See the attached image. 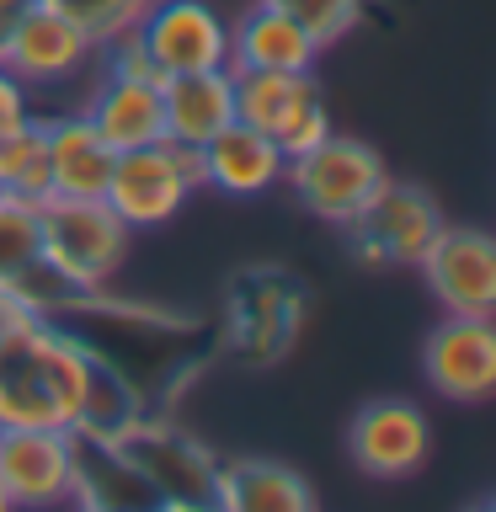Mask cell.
I'll list each match as a JSON object with an SVG mask.
<instances>
[{
  "mask_svg": "<svg viewBox=\"0 0 496 512\" xmlns=\"http://www.w3.org/2000/svg\"><path fill=\"white\" fill-rule=\"evenodd\" d=\"M32 310H27V304L22 299H16L11 294V288H0V342H6V336L16 331V326H22V320H27Z\"/></svg>",
  "mask_w": 496,
  "mask_h": 512,
  "instance_id": "26",
  "label": "cell"
},
{
  "mask_svg": "<svg viewBox=\"0 0 496 512\" xmlns=\"http://www.w3.org/2000/svg\"><path fill=\"white\" fill-rule=\"evenodd\" d=\"M43 6L70 16L91 43H107V38H118V32L139 27V16L150 11V0H43Z\"/></svg>",
  "mask_w": 496,
  "mask_h": 512,
  "instance_id": "22",
  "label": "cell"
},
{
  "mask_svg": "<svg viewBox=\"0 0 496 512\" xmlns=\"http://www.w3.org/2000/svg\"><path fill=\"white\" fill-rule=\"evenodd\" d=\"M32 123V107H27V86L16 80L6 64H0V139L11 134V128Z\"/></svg>",
  "mask_w": 496,
  "mask_h": 512,
  "instance_id": "25",
  "label": "cell"
},
{
  "mask_svg": "<svg viewBox=\"0 0 496 512\" xmlns=\"http://www.w3.org/2000/svg\"><path fill=\"white\" fill-rule=\"evenodd\" d=\"M139 38L166 75L230 70V22L208 0H150V11L139 16Z\"/></svg>",
  "mask_w": 496,
  "mask_h": 512,
  "instance_id": "11",
  "label": "cell"
},
{
  "mask_svg": "<svg viewBox=\"0 0 496 512\" xmlns=\"http://www.w3.org/2000/svg\"><path fill=\"white\" fill-rule=\"evenodd\" d=\"M267 6L288 11V16H294V22L310 32L320 48L342 43L347 32L363 22V0H267Z\"/></svg>",
  "mask_w": 496,
  "mask_h": 512,
  "instance_id": "23",
  "label": "cell"
},
{
  "mask_svg": "<svg viewBox=\"0 0 496 512\" xmlns=\"http://www.w3.org/2000/svg\"><path fill=\"white\" fill-rule=\"evenodd\" d=\"M38 203L0 192V288L22 299L27 278L38 272Z\"/></svg>",
  "mask_w": 496,
  "mask_h": 512,
  "instance_id": "21",
  "label": "cell"
},
{
  "mask_svg": "<svg viewBox=\"0 0 496 512\" xmlns=\"http://www.w3.org/2000/svg\"><path fill=\"white\" fill-rule=\"evenodd\" d=\"M0 512H11V502H6V486H0Z\"/></svg>",
  "mask_w": 496,
  "mask_h": 512,
  "instance_id": "28",
  "label": "cell"
},
{
  "mask_svg": "<svg viewBox=\"0 0 496 512\" xmlns=\"http://www.w3.org/2000/svg\"><path fill=\"white\" fill-rule=\"evenodd\" d=\"M96 54H102V43H91L86 32H80L70 16H59L54 6L32 0V6L16 16L0 64H6L22 86H64V80H75L86 64H96Z\"/></svg>",
  "mask_w": 496,
  "mask_h": 512,
  "instance_id": "9",
  "label": "cell"
},
{
  "mask_svg": "<svg viewBox=\"0 0 496 512\" xmlns=\"http://www.w3.org/2000/svg\"><path fill=\"white\" fill-rule=\"evenodd\" d=\"M112 448L128 459V470H134L144 486H150V496L160 502H214V459L203 454L198 443L176 438V432H139L128 427L123 438H112Z\"/></svg>",
  "mask_w": 496,
  "mask_h": 512,
  "instance_id": "13",
  "label": "cell"
},
{
  "mask_svg": "<svg viewBox=\"0 0 496 512\" xmlns=\"http://www.w3.org/2000/svg\"><path fill=\"white\" fill-rule=\"evenodd\" d=\"M214 507L230 512H310L315 491L304 486L299 470L278 459H235L214 464Z\"/></svg>",
  "mask_w": 496,
  "mask_h": 512,
  "instance_id": "18",
  "label": "cell"
},
{
  "mask_svg": "<svg viewBox=\"0 0 496 512\" xmlns=\"http://www.w3.org/2000/svg\"><path fill=\"white\" fill-rule=\"evenodd\" d=\"M198 150H203V187L224 192V198H256V192L278 187L288 166L278 144L251 123H224Z\"/></svg>",
  "mask_w": 496,
  "mask_h": 512,
  "instance_id": "14",
  "label": "cell"
},
{
  "mask_svg": "<svg viewBox=\"0 0 496 512\" xmlns=\"http://www.w3.org/2000/svg\"><path fill=\"white\" fill-rule=\"evenodd\" d=\"M0 486L11 507L80 502V438L64 427H0Z\"/></svg>",
  "mask_w": 496,
  "mask_h": 512,
  "instance_id": "6",
  "label": "cell"
},
{
  "mask_svg": "<svg viewBox=\"0 0 496 512\" xmlns=\"http://www.w3.org/2000/svg\"><path fill=\"white\" fill-rule=\"evenodd\" d=\"M283 176H288V187L299 192V203L310 208L315 219L347 230V224L363 214V203L384 187V176H390V171H384L379 150H368L363 139L326 134L315 150H304V155L288 160Z\"/></svg>",
  "mask_w": 496,
  "mask_h": 512,
  "instance_id": "5",
  "label": "cell"
},
{
  "mask_svg": "<svg viewBox=\"0 0 496 512\" xmlns=\"http://www.w3.org/2000/svg\"><path fill=\"white\" fill-rule=\"evenodd\" d=\"M91 347L54 326V315H27L0 342V427H64L75 432L96 384Z\"/></svg>",
  "mask_w": 496,
  "mask_h": 512,
  "instance_id": "1",
  "label": "cell"
},
{
  "mask_svg": "<svg viewBox=\"0 0 496 512\" xmlns=\"http://www.w3.org/2000/svg\"><path fill=\"white\" fill-rule=\"evenodd\" d=\"M422 278L448 315H491L496 310V240L470 224H443L422 251Z\"/></svg>",
  "mask_w": 496,
  "mask_h": 512,
  "instance_id": "8",
  "label": "cell"
},
{
  "mask_svg": "<svg viewBox=\"0 0 496 512\" xmlns=\"http://www.w3.org/2000/svg\"><path fill=\"white\" fill-rule=\"evenodd\" d=\"M128 224L102 198H43L38 203V262L70 294H96L118 278L128 256Z\"/></svg>",
  "mask_w": 496,
  "mask_h": 512,
  "instance_id": "2",
  "label": "cell"
},
{
  "mask_svg": "<svg viewBox=\"0 0 496 512\" xmlns=\"http://www.w3.org/2000/svg\"><path fill=\"white\" fill-rule=\"evenodd\" d=\"M107 64V75L118 80H139V86H166V70H160V59L150 54V43L139 38V27L118 32V38L102 43V54H96Z\"/></svg>",
  "mask_w": 496,
  "mask_h": 512,
  "instance_id": "24",
  "label": "cell"
},
{
  "mask_svg": "<svg viewBox=\"0 0 496 512\" xmlns=\"http://www.w3.org/2000/svg\"><path fill=\"white\" fill-rule=\"evenodd\" d=\"M422 374L438 395L480 406L496 390V326L491 315H443L422 347Z\"/></svg>",
  "mask_w": 496,
  "mask_h": 512,
  "instance_id": "10",
  "label": "cell"
},
{
  "mask_svg": "<svg viewBox=\"0 0 496 512\" xmlns=\"http://www.w3.org/2000/svg\"><path fill=\"white\" fill-rule=\"evenodd\" d=\"M198 187H203V150L160 139V144H139V150H118L102 203L128 230H155V224H171L182 214V203Z\"/></svg>",
  "mask_w": 496,
  "mask_h": 512,
  "instance_id": "3",
  "label": "cell"
},
{
  "mask_svg": "<svg viewBox=\"0 0 496 512\" xmlns=\"http://www.w3.org/2000/svg\"><path fill=\"white\" fill-rule=\"evenodd\" d=\"M91 128L102 134L112 150H139V144L166 139V107H160V86H139V80L107 75L96 96L86 102Z\"/></svg>",
  "mask_w": 496,
  "mask_h": 512,
  "instance_id": "19",
  "label": "cell"
},
{
  "mask_svg": "<svg viewBox=\"0 0 496 512\" xmlns=\"http://www.w3.org/2000/svg\"><path fill=\"white\" fill-rule=\"evenodd\" d=\"M0 192H6V198H27V203L54 198V182H48L43 118L11 128V134L0 139Z\"/></svg>",
  "mask_w": 496,
  "mask_h": 512,
  "instance_id": "20",
  "label": "cell"
},
{
  "mask_svg": "<svg viewBox=\"0 0 496 512\" xmlns=\"http://www.w3.org/2000/svg\"><path fill=\"white\" fill-rule=\"evenodd\" d=\"M27 6H32V0H0V54H6V38H11L16 16H22Z\"/></svg>",
  "mask_w": 496,
  "mask_h": 512,
  "instance_id": "27",
  "label": "cell"
},
{
  "mask_svg": "<svg viewBox=\"0 0 496 512\" xmlns=\"http://www.w3.org/2000/svg\"><path fill=\"white\" fill-rule=\"evenodd\" d=\"M160 107H166V139L203 144V139H214L224 123H235V75L230 70L166 75Z\"/></svg>",
  "mask_w": 496,
  "mask_h": 512,
  "instance_id": "17",
  "label": "cell"
},
{
  "mask_svg": "<svg viewBox=\"0 0 496 512\" xmlns=\"http://www.w3.org/2000/svg\"><path fill=\"white\" fill-rule=\"evenodd\" d=\"M347 448L363 475L406 480L427 464L432 427H427L422 406H411V400H368L347 427Z\"/></svg>",
  "mask_w": 496,
  "mask_h": 512,
  "instance_id": "12",
  "label": "cell"
},
{
  "mask_svg": "<svg viewBox=\"0 0 496 512\" xmlns=\"http://www.w3.org/2000/svg\"><path fill=\"white\" fill-rule=\"evenodd\" d=\"M320 54L326 48L288 11L267 6V0H256L230 27V70H315Z\"/></svg>",
  "mask_w": 496,
  "mask_h": 512,
  "instance_id": "16",
  "label": "cell"
},
{
  "mask_svg": "<svg viewBox=\"0 0 496 512\" xmlns=\"http://www.w3.org/2000/svg\"><path fill=\"white\" fill-rule=\"evenodd\" d=\"M43 144H48V182H54V198H102L107 192L118 150L96 134L86 112L43 118Z\"/></svg>",
  "mask_w": 496,
  "mask_h": 512,
  "instance_id": "15",
  "label": "cell"
},
{
  "mask_svg": "<svg viewBox=\"0 0 496 512\" xmlns=\"http://www.w3.org/2000/svg\"><path fill=\"white\" fill-rule=\"evenodd\" d=\"M438 230H443V208L422 187L384 176V187L347 224V240L363 267H416Z\"/></svg>",
  "mask_w": 496,
  "mask_h": 512,
  "instance_id": "7",
  "label": "cell"
},
{
  "mask_svg": "<svg viewBox=\"0 0 496 512\" xmlns=\"http://www.w3.org/2000/svg\"><path fill=\"white\" fill-rule=\"evenodd\" d=\"M235 75V123H251L294 160L331 134V112L315 70H230Z\"/></svg>",
  "mask_w": 496,
  "mask_h": 512,
  "instance_id": "4",
  "label": "cell"
}]
</instances>
